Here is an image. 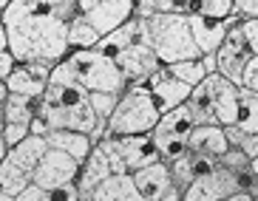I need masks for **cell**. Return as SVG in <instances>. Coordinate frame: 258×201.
Masks as SVG:
<instances>
[{
  "label": "cell",
  "mask_w": 258,
  "mask_h": 201,
  "mask_svg": "<svg viewBox=\"0 0 258 201\" xmlns=\"http://www.w3.org/2000/svg\"><path fill=\"white\" fill-rule=\"evenodd\" d=\"M6 29V48L15 62H57L69 54V23L54 17V0H9L0 17Z\"/></svg>",
  "instance_id": "obj_1"
},
{
  "label": "cell",
  "mask_w": 258,
  "mask_h": 201,
  "mask_svg": "<svg viewBox=\"0 0 258 201\" xmlns=\"http://www.w3.org/2000/svg\"><path fill=\"white\" fill-rule=\"evenodd\" d=\"M48 82L80 85L88 94H116L119 97L125 91V80H122L116 62L102 57L97 48H91V51H69L66 60L54 65Z\"/></svg>",
  "instance_id": "obj_2"
},
{
  "label": "cell",
  "mask_w": 258,
  "mask_h": 201,
  "mask_svg": "<svg viewBox=\"0 0 258 201\" xmlns=\"http://www.w3.org/2000/svg\"><path fill=\"white\" fill-rule=\"evenodd\" d=\"M37 116L48 125V130H77L91 136L97 127V116L88 102V91L80 85H57L48 82L46 94L40 97Z\"/></svg>",
  "instance_id": "obj_3"
},
{
  "label": "cell",
  "mask_w": 258,
  "mask_h": 201,
  "mask_svg": "<svg viewBox=\"0 0 258 201\" xmlns=\"http://www.w3.org/2000/svg\"><path fill=\"white\" fill-rule=\"evenodd\" d=\"M145 31H148L145 45L156 54L159 65H165V68L202 57L196 43H193L187 17H182V15H159L153 20H145Z\"/></svg>",
  "instance_id": "obj_4"
},
{
  "label": "cell",
  "mask_w": 258,
  "mask_h": 201,
  "mask_svg": "<svg viewBox=\"0 0 258 201\" xmlns=\"http://www.w3.org/2000/svg\"><path fill=\"white\" fill-rule=\"evenodd\" d=\"M162 113L156 111L151 94L145 85H128L119 94V102L114 108V116L108 119V136L122 139V136H142L153 133L159 125Z\"/></svg>",
  "instance_id": "obj_5"
},
{
  "label": "cell",
  "mask_w": 258,
  "mask_h": 201,
  "mask_svg": "<svg viewBox=\"0 0 258 201\" xmlns=\"http://www.w3.org/2000/svg\"><path fill=\"white\" fill-rule=\"evenodd\" d=\"M196 127L193 119V111L190 105H179L176 111L159 116V125L153 130V139H156V148H159V159L165 164H170L173 159H179L182 153H187V136L190 130Z\"/></svg>",
  "instance_id": "obj_6"
},
{
  "label": "cell",
  "mask_w": 258,
  "mask_h": 201,
  "mask_svg": "<svg viewBox=\"0 0 258 201\" xmlns=\"http://www.w3.org/2000/svg\"><path fill=\"white\" fill-rule=\"evenodd\" d=\"M125 170V164H122V156L119 150H116L114 139L111 136H105V139L99 142V145H94L91 153H88V159L83 162V167H80V176H77V190H80V195H88L97 184H102L105 179H111V176H122Z\"/></svg>",
  "instance_id": "obj_7"
},
{
  "label": "cell",
  "mask_w": 258,
  "mask_h": 201,
  "mask_svg": "<svg viewBox=\"0 0 258 201\" xmlns=\"http://www.w3.org/2000/svg\"><path fill=\"white\" fill-rule=\"evenodd\" d=\"M77 6L99 37L116 31L134 17V0H77Z\"/></svg>",
  "instance_id": "obj_8"
},
{
  "label": "cell",
  "mask_w": 258,
  "mask_h": 201,
  "mask_svg": "<svg viewBox=\"0 0 258 201\" xmlns=\"http://www.w3.org/2000/svg\"><path fill=\"white\" fill-rule=\"evenodd\" d=\"M80 167L83 164L74 162L69 153H60V150L48 148V153L40 159L37 170L31 176V184H37L43 193L57 190V187H66V184H74L77 176H80Z\"/></svg>",
  "instance_id": "obj_9"
},
{
  "label": "cell",
  "mask_w": 258,
  "mask_h": 201,
  "mask_svg": "<svg viewBox=\"0 0 258 201\" xmlns=\"http://www.w3.org/2000/svg\"><path fill=\"white\" fill-rule=\"evenodd\" d=\"M114 62H116V68H119L122 80H125V88H128V85H148V80L162 68L159 60H156V54H153L145 43L131 45L128 51H122Z\"/></svg>",
  "instance_id": "obj_10"
},
{
  "label": "cell",
  "mask_w": 258,
  "mask_h": 201,
  "mask_svg": "<svg viewBox=\"0 0 258 201\" xmlns=\"http://www.w3.org/2000/svg\"><path fill=\"white\" fill-rule=\"evenodd\" d=\"M148 94H151V99H153V105H156V111L165 116V113H170V111H176L179 105H184L190 99V85H184V82H179L170 71H167L165 65L156 71V74L148 80Z\"/></svg>",
  "instance_id": "obj_11"
},
{
  "label": "cell",
  "mask_w": 258,
  "mask_h": 201,
  "mask_svg": "<svg viewBox=\"0 0 258 201\" xmlns=\"http://www.w3.org/2000/svg\"><path fill=\"white\" fill-rule=\"evenodd\" d=\"M114 145H116V150H119L122 164H125L128 173H137V170H142V167H151V164L162 162L153 133L122 136V139H114Z\"/></svg>",
  "instance_id": "obj_12"
},
{
  "label": "cell",
  "mask_w": 258,
  "mask_h": 201,
  "mask_svg": "<svg viewBox=\"0 0 258 201\" xmlns=\"http://www.w3.org/2000/svg\"><path fill=\"white\" fill-rule=\"evenodd\" d=\"M148 40V31H145V20H137V17H131L125 26H119L116 31H111V34H105V37L99 40L97 51L102 54V57H108V60H116L122 51H128L131 45L137 43H145Z\"/></svg>",
  "instance_id": "obj_13"
},
{
  "label": "cell",
  "mask_w": 258,
  "mask_h": 201,
  "mask_svg": "<svg viewBox=\"0 0 258 201\" xmlns=\"http://www.w3.org/2000/svg\"><path fill=\"white\" fill-rule=\"evenodd\" d=\"M131 179L137 184L139 195L145 201H162L170 190H173V181H170V170H167L165 162H156L151 167H142V170L131 173Z\"/></svg>",
  "instance_id": "obj_14"
},
{
  "label": "cell",
  "mask_w": 258,
  "mask_h": 201,
  "mask_svg": "<svg viewBox=\"0 0 258 201\" xmlns=\"http://www.w3.org/2000/svg\"><path fill=\"white\" fill-rule=\"evenodd\" d=\"M227 136H224V127L219 125H196L187 136V150L190 153H199V156H207L219 164V159L227 153Z\"/></svg>",
  "instance_id": "obj_15"
},
{
  "label": "cell",
  "mask_w": 258,
  "mask_h": 201,
  "mask_svg": "<svg viewBox=\"0 0 258 201\" xmlns=\"http://www.w3.org/2000/svg\"><path fill=\"white\" fill-rule=\"evenodd\" d=\"M187 26H190V34H193V43H196L199 54H216L221 48V43H224V37H227L224 20L193 15V17H187Z\"/></svg>",
  "instance_id": "obj_16"
},
{
  "label": "cell",
  "mask_w": 258,
  "mask_h": 201,
  "mask_svg": "<svg viewBox=\"0 0 258 201\" xmlns=\"http://www.w3.org/2000/svg\"><path fill=\"white\" fill-rule=\"evenodd\" d=\"M227 195H233V190H230L227 173L219 167L216 173L202 176V179L193 181L182 193V201H224Z\"/></svg>",
  "instance_id": "obj_17"
},
{
  "label": "cell",
  "mask_w": 258,
  "mask_h": 201,
  "mask_svg": "<svg viewBox=\"0 0 258 201\" xmlns=\"http://www.w3.org/2000/svg\"><path fill=\"white\" fill-rule=\"evenodd\" d=\"M213 111H216V125L219 127H235V122H238V85L221 80L219 74H216Z\"/></svg>",
  "instance_id": "obj_18"
},
{
  "label": "cell",
  "mask_w": 258,
  "mask_h": 201,
  "mask_svg": "<svg viewBox=\"0 0 258 201\" xmlns=\"http://www.w3.org/2000/svg\"><path fill=\"white\" fill-rule=\"evenodd\" d=\"M88 201H145L139 195L137 184L131 179V173H122V176H111L102 184H97L91 193L85 195Z\"/></svg>",
  "instance_id": "obj_19"
},
{
  "label": "cell",
  "mask_w": 258,
  "mask_h": 201,
  "mask_svg": "<svg viewBox=\"0 0 258 201\" xmlns=\"http://www.w3.org/2000/svg\"><path fill=\"white\" fill-rule=\"evenodd\" d=\"M48 153V145L46 139H37V136H29L26 142H20L17 148H12L6 153V162L9 164H15L17 170H23L29 173V176H34V170H37V164L40 159Z\"/></svg>",
  "instance_id": "obj_20"
},
{
  "label": "cell",
  "mask_w": 258,
  "mask_h": 201,
  "mask_svg": "<svg viewBox=\"0 0 258 201\" xmlns=\"http://www.w3.org/2000/svg\"><path fill=\"white\" fill-rule=\"evenodd\" d=\"M46 145L51 150H60V153H69L74 162L83 164L85 159H88V153H91V139L85 133H77V130H51V133L46 136Z\"/></svg>",
  "instance_id": "obj_21"
},
{
  "label": "cell",
  "mask_w": 258,
  "mask_h": 201,
  "mask_svg": "<svg viewBox=\"0 0 258 201\" xmlns=\"http://www.w3.org/2000/svg\"><path fill=\"white\" fill-rule=\"evenodd\" d=\"M3 85H6L9 94H17V97H26V99H40L43 94H46V85H48V82L37 80V77L29 71V68L17 62L15 71L9 74V80L3 82Z\"/></svg>",
  "instance_id": "obj_22"
},
{
  "label": "cell",
  "mask_w": 258,
  "mask_h": 201,
  "mask_svg": "<svg viewBox=\"0 0 258 201\" xmlns=\"http://www.w3.org/2000/svg\"><path fill=\"white\" fill-rule=\"evenodd\" d=\"M3 125H29L40 111V99H26L17 94H9L3 99Z\"/></svg>",
  "instance_id": "obj_23"
},
{
  "label": "cell",
  "mask_w": 258,
  "mask_h": 201,
  "mask_svg": "<svg viewBox=\"0 0 258 201\" xmlns=\"http://www.w3.org/2000/svg\"><path fill=\"white\" fill-rule=\"evenodd\" d=\"M247 60H250V57H244V54L233 51L227 45H221L219 51H216V74H219L221 80H227V82H233V85L241 88V74H244Z\"/></svg>",
  "instance_id": "obj_24"
},
{
  "label": "cell",
  "mask_w": 258,
  "mask_h": 201,
  "mask_svg": "<svg viewBox=\"0 0 258 201\" xmlns=\"http://www.w3.org/2000/svg\"><path fill=\"white\" fill-rule=\"evenodd\" d=\"M99 40L102 37L91 29V23L83 15L69 23V51H91V48L99 45Z\"/></svg>",
  "instance_id": "obj_25"
},
{
  "label": "cell",
  "mask_w": 258,
  "mask_h": 201,
  "mask_svg": "<svg viewBox=\"0 0 258 201\" xmlns=\"http://www.w3.org/2000/svg\"><path fill=\"white\" fill-rule=\"evenodd\" d=\"M238 130H244L247 136L258 133V94L247 88H238Z\"/></svg>",
  "instance_id": "obj_26"
},
{
  "label": "cell",
  "mask_w": 258,
  "mask_h": 201,
  "mask_svg": "<svg viewBox=\"0 0 258 201\" xmlns=\"http://www.w3.org/2000/svg\"><path fill=\"white\" fill-rule=\"evenodd\" d=\"M29 184H31L29 173L17 170L15 164H9L6 159L0 162V190H3L6 195H12V198H15V195H20Z\"/></svg>",
  "instance_id": "obj_27"
},
{
  "label": "cell",
  "mask_w": 258,
  "mask_h": 201,
  "mask_svg": "<svg viewBox=\"0 0 258 201\" xmlns=\"http://www.w3.org/2000/svg\"><path fill=\"white\" fill-rule=\"evenodd\" d=\"M167 170H170V181H173V187L179 190V193H184L193 181H196V176H193V156L187 153H182L179 159H173V162L167 164Z\"/></svg>",
  "instance_id": "obj_28"
},
{
  "label": "cell",
  "mask_w": 258,
  "mask_h": 201,
  "mask_svg": "<svg viewBox=\"0 0 258 201\" xmlns=\"http://www.w3.org/2000/svg\"><path fill=\"white\" fill-rule=\"evenodd\" d=\"M88 102H91V111L97 116V122H108L114 116V108L119 102L116 94H88Z\"/></svg>",
  "instance_id": "obj_29"
},
{
  "label": "cell",
  "mask_w": 258,
  "mask_h": 201,
  "mask_svg": "<svg viewBox=\"0 0 258 201\" xmlns=\"http://www.w3.org/2000/svg\"><path fill=\"white\" fill-rule=\"evenodd\" d=\"M235 12V0H199V15L213 20H227Z\"/></svg>",
  "instance_id": "obj_30"
},
{
  "label": "cell",
  "mask_w": 258,
  "mask_h": 201,
  "mask_svg": "<svg viewBox=\"0 0 258 201\" xmlns=\"http://www.w3.org/2000/svg\"><path fill=\"white\" fill-rule=\"evenodd\" d=\"M219 167L221 170H244V167H250V159L244 156L241 148H227V153L219 159Z\"/></svg>",
  "instance_id": "obj_31"
},
{
  "label": "cell",
  "mask_w": 258,
  "mask_h": 201,
  "mask_svg": "<svg viewBox=\"0 0 258 201\" xmlns=\"http://www.w3.org/2000/svg\"><path fill=\"white\" fill-rule=\"evenodd\" d=\"M0 139H3V145H6L9 150L17 148L20 142L29 139V125H3V133H0Z\"/></svg>",
  "instance_id": "obj_32"
},
{
  "label": "cell",
  "mask_w": 258,
  "mask_h": 201,
  "mask_svg": "<svg viewBox=\"0 0 258 201\" xmlns=\"http://www.w3.org/2000/svg\"><path fill=\"white\" fill-rule=\"evenodd\" d=\"M241 88L258 94V57H250L247 65H244V74H241Z\"/></svg>",
  "instance_id": "obj_33"
},
{
  "label": "cell",
  "mask_w": 258,
  "mask_h": 201,
  "mask_svg": "<svg viewBox=\"0 0 258 201\" xmlns=\"http://www.w3.org/2000/svg\"><path fill=\"white\" fill-rule=\"evenodd\" d=\"M43 201H80V190H77V184L57 187V190H48Z\"/></svg>",
  "instance_id": "obj_34"
},
{
  "label": "cell",
  "mask_w": 258,
  "mask_h": 201,
  "mask_svg": "<svg viewBox=\"0 0 258 201\" xmlns=\"http://www.w3.org/2000/svg\"><path fill=\"white\" fill-rule=\"evenodd\" d=\"M238 29H241L244 40H247V45H250V54L258 57V20H241Z\"/></svg>",
  "instance_id": "obj_35"
},
{
  "label": "cell",
  "mask_w": 258,
  "mask_h": 201,
  "mask_svg": "<svg viewBox=\"0 0 258 201\" xmlns=\"http://www.w3.org/2000/svg\"><path fill=\"white\" fill-rule=\"evenodd\" d=\"M235 15H241V20H258V0H235Z\"/></svg>",
  "instance_id": "obj_36"
},
{
  "label": "cell",
  "mask_w": 258,
  "mask_h": 201,
  "mask_svg": "<svg viewBox=\"0 0 258 201\" xmlns=\"http://www.w3.org/2000/svg\"><path fill=\"white\" fill-rule=\"evenodd\" d=\"M15 57H12V54L9 51H0V82H6L9 80V74H12V71H15Z\"/></svg>",
  "instance_id": "obj_37"
},
{
  "label": "cell",
  "mask_w": 258,
  "mask_h": 201,
  "mask_svg": "<svg viewBox=\"0 0 258 201\" xmlns=\"http://www.w3.org/2000/svg\"><path fill=\"white\" fill-rule=\"evenodd\" d=\"M51 133V130H48V125L43 119H40V116H34V119L29 122V136H37V139H46V136Z\"/></svg>",
  "instance_id": "obj_38"
},
{
  "label": "cell",
  "mask_w": 258,
  "mask_h": 201,
  "mask_svg": "<svg viewBox=\"0 0 258 201\" xmlns=\"http://www.w3.org/2000/svg\"><path fill=\"white\" fill-rule=\"evenodd\" d=\"M43 195H46V193H43L37 184H29L20 195H15V201H43Z\"/></svg>",
  "instance_id": "obj_39"
},
{
  "label": "cell",
  "mask_w": 258,
  "mask_h": 201,
  "mask_svg": "<svg viewBox=\"0 0 258 201\" xmlns=\"http://www.w3.org/2000/svg\"><path fill=\"white\" fill-rule=\"evenodd\" d=\"M241 150H244V156L250 159H258V133H252V136H247L244 139V145H241Z\"/></svg>",
  "instance_id": "obj_40"
},
{
  "label": "cell",
  "mask_w": 258,
  "mask_h": 201,
  "mask_svg": "<svg viewBox=\"0 0 258 201\" xmlns=\"http://www.w3.org/2000/svg\"><path fill=\"white\" fill-rule=\"evenodd\" d=\"M224 201H255L252 195H244V193H233V195H227Z\"/></svg>",
  "instance_id": "obj_41"
},
{
  "label": "cell",
  "mask_w": 258,
  "mask_h": 201,
  "mask_svg": "<svg viewBox=\"0 0 258 201\" xmlns=\"http://www.w3.org/2000/svg\"><path fill=\"white\" fill-rule=\"evenodd\" d=\"M162 201H182V193H179V190H176V187H173V190H170V193H167V195H165V198H162Z\"/></svg>",
  "instance_id": "obj_42"
},
{
  "label": "cell",
  "mask_w": 258,
  "mask_h": 201,
  "mask_svg": "<svg viewBox=\"0 0 258 201\" xmlns=\"http://www.w3.org/2000/svg\"><path fill=\"white\" fill-rule=\"evenodd\" d=\"M0 51H9V48H6V29H3V23H0Z\"/></svg>",
  "instance_id": "obj_43"
},
{
  "label": "cell",
  "mask_w": 258,
  "mask_h": 201,
  "mask_svg": "<svg viewBox=\"0 0 258 201\" xmlns=\"http://www.w3.org/2000/svg\"><path fill=\"white\" fill-rule=\"evenodd\" d=\"M6 153H9V148H6V145H3V139H0V162L6 159Z\"/></svg>",
  "instance_id": "obj_44"
},
{
  "label": "cell",
  "mask_w": 258,
  "mask_h": 201,
  "mask_svg": "<svg viewBox=\"0 0 258 201\" xmlns=\"http://www.w3.org/2000/svg\"><path fill=\"white\" fill-rule=\"evenodd\" d=\"M250 170H252V173H255V176H258V159H252V162H250Z\"/></svg>",
  "instance_id": "obj_45"
},
{
  "label": "cell",
  "mask_w": 258,
  "mask_h": 201,
  "mask_svg": "<svg viewBox=\"0 0 258 201\" xmlns=\"http://www.w3.org/2000/svg\"><path fill=\"white\" fill-rule=\"evenodd\" d=\"M0 201H15V198H12V195H6L3 190H0Z\"/></svg>",
  "instance_id": "obj_46"
},
{
  "label": "cell",
  "mask_w": 258,
  "mask_h": 201,
  "mask_svg": "<svg viewBox=\"0 0 258 201\" xmlns=\"http://www.w3.org/2000/svg\"><path fill=\"white\" fill-rule=\"evenodd\" d=\"M3 105V102H0ZM0 133H3V108H0Z\"/></svg>",
  "instance_id": "obj_47"
},
{
  "label": "cell",
  "mask_w": 258,
  "mask_h": 201,
  "mask_svg": "<svg viewBox=\"0 0 258 201\" xmlns=\"http://www.w3.org/2000/svg\"><path fill=\"white\" fill-rule=\"evenodd\" d=\"M252 198H255V201H258V193H255V195H252Z\"/></svg>",
  "instance_id": "obj_48"
}]
</instances>
